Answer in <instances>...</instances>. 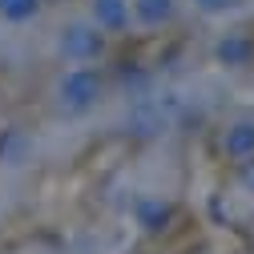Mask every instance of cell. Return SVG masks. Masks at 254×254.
<instances>
[{"instance_id": "cell-1", "label": "cell", "mask_w": 254, "mask_h": 254, "mask_svg": "<svg viewBox=\"0 0 254 254\" xmlns=\"http://www.w3.org/2000/svg\"><path fill=\"white\" fill-rule=\"evenodd\" d=\"M101 93H105V81H101L97 69L93 65H73L57 81V105H61L65 117H85V113L97 109Z\"/></svg>"}, {"instance_id": "cell-2", "label": "cell", "mask_w": 254, "mask_h": 254, "mask_svg": "<svg viewBox=\"0 0 254 254\" xmlns=\"http://www.w3.org/2000/svg\"><path fill=\"white\" fill-rule=\"evenodd\" d=\"M57 49L69 65H93L105 53V33L93 20H69L57 37Z\"/></svg>"}, {"instance_id": "cell-3", "label": "cell", "mask_w": 254, "mask_h": 254, "mask_svg": "<svg viewBox=\"0 0 254 254\" xmlns=\"http://www.w3.org/2000/svg\"><path fill=\"white\" fill-rule=\"evenodd\" d=\"M218 149L226 162L242 166L254 157V117H238L230 125H222V133H218Z\"/></svg>"}, {"instance_id": "cell-4", "label": "cell", "mask_w": 254, "mask_h": 254, "mask_svg": "<svg viewBox=\"0 0 254 254\" xmlns=\"http://www.w3.org/2000/svg\"><path fill=\"white\" fill-rule=\"evenodd\" d=\"M89 20L105 37H121V33H129L133 8H129V0H89Z\"/></svg>"}, {"instance_id": "cell-5", "label": "cell", "mask_w": 254, "mask_h": 254, "mask_svg": "<svg viewBox=\"0 0 254 254\" xmlns=\"http://www.w3.org/2000/svg\"><path fill=\"white\" fill-rule=\"evenodd\" d=\"M214 61L226 69H246L254 61V33L246 28H234V33H222L218 45H214Z\"/></svg>"}, {"instance_id": "cell-6", "label": "cell", "mask_w": 254, "mask_h": 254, "mask_svg": "<svg viewBox=\"0 0 254 254\" xmlns=\"http://www.w3.org/2000/svg\"><path fill=\"white\" fill-rule=\"evenodd\" d=\"M129 8H133V20L145 24V28H162L174 20L178 12V0H129Z\"/></svg>"}, {"instance_id": "cell-7", "label": "cell", "mask_w": 254, "mask_h": 254, "mask_svg": "<svg viewBox=\"0 0 254 254\" xmlns=\"http://www.w3.org/2000/svg\"><path fill=\"white\" fill-rule=\"evenodd\" d=\"M133 218H137L141 230L157 234V230H166V222H170V202H162V198H137Z\"/></svg>"}, {"instance_id": "cell-8", "label": "cell", "mask_w": 254, "mask_h": 254, "mask_svg": "<svg viewBox=\"0 0 254 254\" xmlns=\"http://www.w3.org/2000/svg\"><path fill=\"white\" fill-rule=\"evenodd\" d=\"M41 12V0H0V20L8 24H28Z\"/></svg>"}, {"instance_id": "cell-9", "label": "cell", "mask_w": 254, "mask_h": 254, "mask_svg": "<svg viewBox=\"0 0 254 254\" xmlns=\"http://www.w3.org/2000/svg\"><path fill=\"white\" fill-rule=\"evenodd\" d=\"M24 153H28V137L20 129H8L4 141H0V162H4V166H20Z\"/></svg>"}, {"instance_id": "cell-10", "label": "cell", "mask_w": 254, "mask_h": 254, "mask_svg": "<svg viewBox=\"0 0 254 254\" xmlns=\"http://www.w3.org/2000/svg\"><path fill=\"white\" fill-rule=\"evenodd\" d=\"M238 4V0H194V8L206 12V16H222V12H230Z\"/></svg>"}, {"instance_id": "cell-11", "label": "cell", "mask_w": 254, "mask_h": 254, "mask_svg": "<svg viewBox=\"0 0 254 254\" xmlns=\"http://www.w3.org/2000/svg\"><path fill=\"white\" fill-rule=\"evenodd\" d=\"M242 182L254 190V157H250V162H242Z\"/></svg>"}]
</instances>
